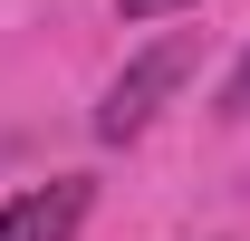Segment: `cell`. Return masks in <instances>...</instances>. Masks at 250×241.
<instances>
[{
  "label": "cell",
  "instance_id": "obj_1",
  "mask_svg": "<svg viewBox=\"0 0 250 241\" xmlns=\"http://www.w3.org/2000/svg\"><path fill=\"white\" fill-rule=\"evenodd\" d=\"M192 68H202V29H173V39H154L145 58H125V77L106 87V106H96V135H106V145L145 135V125H154V106L183 87Z\"/></svg>",
  "mask_w": 250,
  "mask_h": 241
},
{
  "label": "cell",
  "instance_id": "obj_2",
  "mask_svg": "<svg viewBox=\"0 0 250 241\" xmlns=\"http://www.w3.org/2000/svg\"><path fill=\"white\" fill-rule=\"evenodd\" d=\"M77 222H87V183H77V174L29 183V193L0 203V241H77Z\"/></svg>",
  "mask_w": 250,
  "mask_h": 241
},
{
  "label": "cell",
  "instance_id": "obj_3",
  "mask_svg": "<svg viewBox=\"0 0 250 241\" xmlns=\"http://www.w3.org/2000/svg\"><path fill=\"white\" fill-rule=\"evenodd\" d=\"M221 116H250V48H241V68L221 77Z\"/></svg>",
  "mask_w": 250,
  "mask_h": 241
},
{
  "label": "cell",
  "instance_id": "obj_4",
  "mask_svg": "<svg viewBox=\"0 0 250 241\" xmlns=\"http://www.w3.org/2000/svg\"><path fill=\"white\" fill-rule=\"evenodd\" d=\"M173 10H202V0H125V20H173Z\"/></svg>",
  "mask_w": 250,
  "mask_h": 241
}]
</instances>
